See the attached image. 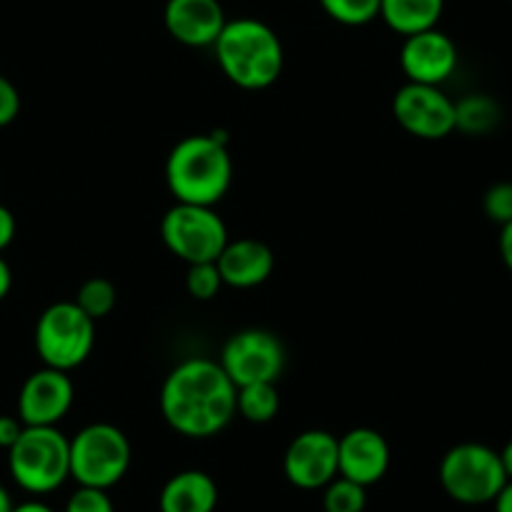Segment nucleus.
<instances>
[{
  "label": "nucleus",
  "instance_id": "33",
  "mask_svg": "<svg viewBox=\"0 0 512 512\" xmlns=\"http://www.w3.org/2000/svg\"><path fill=\"white\" fill-rule=\"evenodd\" d=\"M11 512H56V510L41 500H26L21 502V505H13Z\"/></svg>",
  "mask_w": 512,
  "mask_h": 512
},
{
  "label": "nucleus",
  "instance_id": "11",
  "mask_svg": "<svg viewBox=\"0 0 512 512\" xmlns=\"http://www.w3.org/2000/svg\"><path fill=\"white\" fill-rule=\"evenodd\" d=\"M339 475V437L327 430H304L284 452V477L299 490H324Z\"/></svg>",
  "mask_w": 512,
  "mask_h": 512
},
{
  "label": "nucleus",
  "instance_id": "6",
  "mask_svg": "<svg viewBox=\"0 0 512 512\" xmlns=\"http://www.w3.org/2000/svg\"><path fill=\"white\" fill-rule=\"evenodd\" d=\"M33 344L43 367L71 374L96 347V322L76 302H56L38 317Z\"/></svg>",
  "mask_w": 512,
  "mask_h": 512
},
{
  "label": "nucleus",
  "instance_id": "13",
  "mask_svg": "<svg viewBox=\"0 0 512 512\" xmlns=\"http://www.w3.org/2000/svg\"><path fill=\"white\" fill-rule=\"evenodd\" d=\"M460 53L455 41L440 28L407 36L400 48V68L407 76V83L422 86H442L457 71Z\"/></svg>",
  "mask_w": 512,
  "mask_h": 512
},
{
  "label": "nucleus",
  "instance_id": "3",
  "mask_svg": "<svg viewBox=\"0 0 512 512\" xmlns=\"http://www.w3.org/2000/svg\"><path fill=\"white\" fill-rule=\"evenodd\" d=\"M214 56L226 81L244 91H264L274 86L284 71L282 38L256 18L226 21L214 43Z\"/></svg>",
  "mask_w": 512,
  "mask_h": 512
},
{
  "label": "nucleus",
  "instance_id": "22",
  "mask_svg": "<svg viewBox=\"0 0 512 512\" xmlns=\"http://www.w3.org/2000/svg\"><path fill=\"white\" fill-rule=\"evenodd\" d=\"M324 512H364L367 507V487L337 475L322 490Z\"/></svg>",
  "mask_w": 512,
  "mask_h": 512
},
{
  "label": "nucleus",
  "instance_id": "28",
  "mask_svg": "<svg viewBox=\"0 0 512 512\" xmlns=\"http://www.w3.org/2000/svg\"><path fill=\"white\" fill-rule=\"evenodd\" d=\"M23 430H26V425L18 415H0V447L6 452L11 450L18 437L23 435Z\"/></svg>",
  "mask_w": 512,
  "mask_h": 512
},
{
  "label": "nucleus",
  "instance_id": "29",
  "mask_svg": "<svg viewBox=\"0 0 512 512\" xmlns=\"http://www.w3.org/2000/svg\"><path fill=\"white\" fill-rule=\"evenodd\" d=\"M16 216H13V211L8 209V206L0 204V251H6L8 246L13 244V239H16Z\"/></svg>",
  "mask_w": 512,
  "mask_h": 512
},
{
  "label": "nucleus",
  "instance_id": "4",
  "mask_svg": "<svg viewBox=\"0 0 512 512\" xmlns=\"http://www.w3.org/2000/svg\"><path fill=\"white\" fill-rule=\"evenodd\" d=\"M8 470L31 495H48L71 480V437L58 427H26L8 450Z\"/></svg>",
  "mask_w": 512,
  "mask_h": 512
},
{
  "label": "nucleus",
  "instance_id": "17",
  "mask_svg": "<svg viewBox=\"0 0 512 512\" xmlns=\"http://www.w3.org/2000/svg\"><path fill=\"white\" fill-rule=\"evenodd\" d=\"M216 505L219 485L204 470H181L161 487V512H214Z\"/></svg>",
  "mask_w": 512,
  "mask_h": 512
},
{
  "label": "nucleus",
  "instance_id": "32",
  "mask_svg": "<svg viewBox=\"0 0 512 512\" xmlns=\"http://www.w3.org/2000/svg\"><path fill=\"white\" fill-rule=\"evenodd\" d=\"M492 505H495V512H512V480H507V485L502 487Z\"/></svg>",
  "mask_w": 512,
  "mask_h": 512
},
{
  "label": "nucleus",
  "instance_id": "23",
  "mask_svg": "<svg viewBox=\"0 0 512 512\" xmlns=\"http://www.w3.org/2000/svg\"><path fill=\"white\" fill-rule=\"evenodd\" d=\"M319 6L339 26L359 28L379 18V0H319Z\"/></svg>",
  "mask_w": 512,
  "mask_h": 512
},
{
  "label": "nucleus",
  "instance_id": "9",
  "mask_svg": "<svg viewBox=\"0 0 512 512\" xmlns=\"http://www.w3.org/2000/svg\"><path fill=\"white\" fill-rule=\"evenodd\" d=\"M219 364L236 387L256 382H277L287 364L282 339L262 327H249L231 334L221 347Z\"/></svg>",
  "mask_w": 512,
  "mask_h": 512
},
{
  "label": "nucleus",
  "instance_id": "14",
  "mask_svg": "<svg viewBox=\"0 0 512 512\" xmlns=\"http://www.w3.org/2000/svg\"><path fill=\"white\" fill-rule=\"evenodd\" d=\"M164 26L181 46L214 48L226 26V13L219 0H166Z\"/></svg>",
  "mask_w": 512,
  "mask_h": 512
},
{
  "label": "nucleus",
  "instance_id": "21",
  "mask_svg": "<svg viewBox=\"0 0 512 512\" xmlns=\"http://www.w3.org/2000/svg\"><path fill=\"white\" fill-rule=\"evenodd\" d=\"M73 302H76L78 307L93 319V322H98V319L108 317V314L116 309V302H118L116 284L106 277L86 279V282L81 284V289H78Z\"/></svg>",
  "mask_w": 512,
  "mask_h": 512
},
{
  "label": "nucleus",
  "instance_id": "35",
  "mask_svg": "<svg viewBox=\"0 0 512 512\" xmlns=\"http://www.w3.org/2000/svg\"><path fill=\"white\" fill-rule=\"evenodd\" d=\"M13 510V497L6 487L0 485V512H11Z\"/></svg>",
  "mask_w": 512,
  "mask_h": 512
},
{
  "label": "nucleus",
  "instance_id": "27",
  "mask_svg": "<svg viewBox=\"0 0 512 512\" xmlns=\"http://www.w3.org/2000/svg\"><path fill=\"white\" fill-rule=\"evenodd\" d=\"M21 113V93L16 83L0 73V128L11 126Z\"/></svg>",
  "mask_w": 512,
  "mask_h": 512
},
{
  "label": "nucleus",
  "instance_id": "31",
  "mask_svg": "<svg viewBox=\"0 0 512 512\" xmlns=\"http://www.w3.org/2000/svg\"><path fill=\"white\" fill-rule=\"evenodd\" d=\"M11 287H13V272L11 267H8V262L0 256V302L11 294Z\"/></svg>",
  "mask_w": 512,
  "mask_h": 512
},
{
  "label": "nucleus",
  "instance_id": "30",
  "mask_svg": "<svg viewBox=\"0 0 512 512\" xmlns=\"http://www.w3.org/2000/svg\"><path fill=\"white\" fill-rule=\"evenodd\" d=\"M500 256L505 262L507 272L512 274V221L510 224L500 226Z\"/></svg>",
  "mask_w": 512,
  "mask_h": 512
},
{
  "label": "nucleus",
  "instance_id": "15",
  "mask_svg": "<svg viewBox=\"0 0 512 512\" xmlns=\"http://www.w3.org/2000/svg\"><path fill=\"white\" fill-rule=\"evenodd\" d=\"M390 442L372 427H354L339 437V475L357 485H377L390 470Z\"/></svg>",
  "mask_w": 512,
  "mask_h": 512
},
{
  "label": "nucleus",
  "instance_id": "1",
  "mask_svg": "<svg viewBox=\"0 0 512 512\" xmlns=\"http://www.w3.org/2000/svg\"><path fill=\"white\" fill-rule=\"evenodd\" d=\"M159 407L171 430L206 440L224 432L236 417V384L219 359H184L166 374Z\"/></svg>",
  "mask_w": 512,
  "mask_h": 512
},
{
  "label": "nucleus",
  "instance_id": "34",
  "mask_svg": "<svg viewBox=\"0 0 512 512\" xmlns=\"http://www.w3.org/2000/svg\"><path fill=\"white\" fill-rule=\"evenodd\" d=\"M500 460L502 467H505L507 480H512V440H507V445L500 450Z\"/></svg>",
  "mask_w": 512,
  "mask_h": 512
},
{
  "label": "nucleus",
  "instance_id": "2",
  "mask_svg": "<svg viewBox=\"0 0 512 512\" xmlns=\"http://www.w3.org/2000/svg\"><path fill=\"white\" fill-rule=\"evenodd\" d=\"M166 186L181 204L216 206L234 181V159L221 131L184 136L166 159Z\"/></svg>",
  "mask_w": 512,
  "mask_h": 512
},
{
  "label": "nucleus",
  "instance_id": "26",
  "mask_svg": "<svg viewBox=\"0 0 512 512\" xmlns=\"http://www.w3.org/2000/svg\"><path fill=\"white\" fill-rule=\"evenodd\" d=\"M63 512H116V505H113L108 490L78 485L73 490V495L68 497L66 510Z\"/></svg>",
  "mask_w": 512,
  "mask_h": 512
},
{
  "label": "nucleus",
  "instance_id": "10",
  "mask_svg": "<svg viewBox=\"0 0 512 512\" xmlns=\"http://www.w3.org/2000/svg\"><path fill=\"white\" fill-rule=\"evenodd\" d=\"M392 113L402 131L422 141H440L455 134V101L442 86L405 83L392 98Z\"/></svg>",
  "mask_w": 512,
  "mask_h": 512
},
{
  "label": "nucleus",
  "instance_id": "5",
  "mask_svg": "<svg viewBox=\"0 0 512 512\" xmlns=\"http://www.w3.org/2000/svg\"><path fill=\"white\" fill-rule=\"evenodd\" d=\"M442 490L460 505H487L495 502L507 485L500 452L482 442H460L442 455L437 467Z\"/></svg>",
  "mask_w": 512,
  "mask_h": 512
},
{
  "label": "nucleus",
  "instance_id": "8",
  "mask_svg": "<svg viewBox=\"0 0 512 512\" xmlns=\"http://www.w3.org/2000/svg\"><path fill=\"white\" fill-rule=\"evenodd\" d=\"M161 239L181 262H216L229 244V229L214 206H196L176 201L161 219Z\"/></svg>",
  "mask_w": 512,
  "mask_h": 512
},
{
  "label": "nucleus",
  "instance_id": "24",
  "mask_svg": "<svg viewBox=\"0 0 512 512\" xmlns=\"http://www.w3.org/2000/svg\"><path fill=\"white\" fill-rule=\"evenodd\" d=\"M221 289H224V279H221L216 262L191 264L189 272H186V292H189L191 299L211 302L214 297H219Z\"/></svg>",
  "mask_w": 512,
  "mask_h": 512
},
{
  "label": "nucleus",
  "instance_id": "20",
  "mask_svg": "<svg viewBox=\"0 0 512 512\" xmlns=\"http://www.w3.org/2000/svg\"><path fill=\"white\" fill-rule=\"evenodd\" d=\"M282 397L277 382H256L236 387V415L251 425H269L279 415Z\"/></svg>",
  "mask_w": 512,
  "mask_h": 512
},
{
  "label": "nucleus",
  "instance_id": "16",
  "mask_svg": "<svg viewBox=\"0 0 512 512\" xmlns=\"http://www.w3.org/2000/svg\"><path fill=\"white\" fill-rule=\"evenodd\" d=\"M224 287L231 289H254L267 282L277 267V256L272 246L264 244L254 236H241V239H229L224 251L216 259Z\"/></svg>",
  "mask_w": 512,
  "mask_h": 512
},
{
  "label": "nucleus",
  "instance_id": "18",
  "mask_svg": "<svg viewBox=\"0 0 512 512\" xmlns=\"http://www.w3.org/2000/svg\"><path fill=\"white\" fill-rule=\"evenodd\" d=\"M442 11L445 0H379V18L402 38L437 28Z\"/></svg>",
  "mask_w": 512,
  "mask_h": 512
},
{
  "label": "nucleus",
  "instance_id": "12",
  "mask_svg": "<svg viewBox=\"0 0 512 512\" xmlns=\"http://www.w3.org/2000/svg\"><path fill=\"white\" fill-rule=\"evenodd\" d=\"M76 384L71 374L53 367H41L23 382L18 395V417L26 427H58L71 412Z\"/></svg>",
  "mask_w": 512,
  "mask_h": 512
},
{
  "label": "nucleus",
  "instance_id": "7",
  "mask_svg": "<svg viewBox=\"0 0 512 512\" xmlns=\"http://www.w3.org/2000/svg\"><path fill=\"white\" fill-rule=\"evenodd\" d=\"M131 442L121 427L93 422L71 437V477L81 487L111 490L131 467Z\"/></svg>",
  "mask_w": 512,
  "mask_h": 512
},
{
  "label": "nucleus",
  "instance_id": "25",
  "mask_svg": "<svg viewBox=\"0 0 512 512\" xmlns=\"http://www.w3.org/2000/svg\"><path fill=\"white\" fill-rule=\"evenodd\" d=\"M482 209H485L487 219L495 224L505 226L512 221V181H500V184L490 186L482 199Z\"/></svg>",
  "mask_w": 512,
  "mask_h": 512
},
{
  "label": "nucleus",
  "instance_id": "19",
  "mask_svg": "<svg viewBox=\"0 0 512 512\" xmlns=\"http://www.w3.org/2000/svg\"><path fill=\"white\" fill-rule=\"evenodd\" d=\"M502 121V108L487 93H467L455 101V131L467 136L492 134Z\"/></svg>",
  "mask_w": 512,
  "mask_h": 512
}]
</instances>
